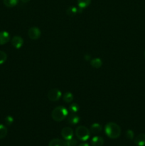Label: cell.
Returning <instances> with one entry per match:
<instances>
[{
  "label": "cell",
  "mask_w": 145,
  "mask_h": 146,
  "mask_svg": "<svg viewBox=\"0 0 145 146\" xmlns=\"http://www.w3.org/2000/svg\"><path fill=\"white\" fill-rule=\"evenodd\" d=\"M105 132L107 136L112 139H116L121 135V128L119 125L114 122H109L105 125Z\"/></svg>",
  "instance_id": "obj_1"
},
{
  "label": "cell",
  "mask_w": 145,
  "mask_h": 146,
  "mask_svg": "<svg viewBox=\"0 0 145 146\" xmlns=\"http://www.w3.org/2000/svg\"><path fill=\"white\" fill-rule=\"evenodd\" d=\"M68 115V111L64 106H58L54 108L51 112V117L53 120L56 122L63 121Z\"/></svg>",
  "instance_id": "obj_2"
},
{
  "label": "cell",
  "mask_w": 145,
  "mask_h": 146,
  "mask_svg": "<svg viewBox=\"0 0 145 146\" xmlns=\"http://www.w3.org/2000/svg\"><path fill=\"white\" fill-rule=\"evenodd\" d=\"M75 135L80 141H86L90 136V131L87 127L80 125L75 130Z\"/></svg>",
  "instance_id": "obj_3"
},
{
  "label": "cell",
  "mask_w": 145,
  "mask_h": 146,
  "mask_svg": "<svg viewBox=\"0 0 145 146\" xmlns=\"http://www.w3.org/2000/svg\"><path fill=\"white\" fill-rule=\"evenodd\" d=\"M62 93L58 88H53L48 92V98L51 101H58L61 98Z\"/></svg>",
  "instance_id": "obj_4"
},
{
  "label": "cell",
  "mask_w": 145,
  "mask_h": 146,
  "mask_svg": "<svg viewBox=\"0 0 145 146\" xmlns=\"http://www.w3.org/2000/svg\"><path fill=\"white\" fill-rule=\"evenodd\" d=\"M41 30L38 27H31L28 31V36L31 40H37L41 36Z\"/></svg>",
  "instance_id": "obj_5"
},
{
  "label": "cell",
  "mask_w": 145,
  "mask_h": 146,
  "mask_svg": "<svg viewBox=\"0 0 145 146\" xmlns=\"http://www.w3.org/2000/svg\"><path fill=\"white\" fill-rule=\"evenodd\" d=\"M61 135L63 138L67 141V140L71 139L73 138V131L70 127H65L61 130Z\"/></svg>",
  "instance_id": "obj_6"
},
{
  "label": "cell",
  "mask_w": 145,
  "mask_h": 146,
  "mask_svg": "<svg viewBox=\"0 0 145 146\" xmlns=\"http://www.w3.org/2000/svg\"><path fill=\"white\" fill-rule=\"evenodd\" d=\"M11 45L16 49L21 48L24 44V40H23L22 37L19 36H15L11 38Z\"/></svg>",
  "instance_id": "obj_7"
},
{
  "label": "cell",
  "mask_w": 145,
  "mask_h": 146,
  "mask_svg": "<svg viewBox=\"0 0 145 146\" xmlns=\"http://www.w3.org/2000/svg\"><path fill=\"white\" fill-rule=\"evenodd\" d=\"M9 34L7 31H0V45H4L10 41Z\"/></svg>",
  "instance_id": "obj_8"
},
{
  "label": "cell",
  "mask_w": 145,
  "mask_h": 146,
  "mask_svg": "<svg viewBox=\"0 0 145 146\" xmlns=\"http://www.w3.org/2000/svg\"><path fill=\"white\" fill-rule=\"evenodd\" d=\"M67 121H68V123L69 124L75 125L80 122V117L78 115H76V113H72L68 115Z\"/></svg>",
  "instance_id": "obj_9"
},
{
  "label": "cell",
  "mask_w": 145,
  "mask_h": 146,
  "mask_svg": "<svg viewBox=\"0 0 145 146\" xmlns=\"http://www.w3.org/2000/svg\"><path fill=\"white\" fill-rule=\"evenodd\" d=\"M134 143L137 146H145V133H140L135 138Z\"/></svg>",
  "instance_id": "obj_10"
},
{
  "label": "cell",
  "mask_w": 145,
  "mask_h": 146,
  "mask_svg": "<svg viewBox=\"0 0 145 146\" xmlns=\"http://www.w3.org/2000/svg\"><path fill=\"white\" fill-rule=\"evenodd\" d=\"M104 144V139L102 137L95 136L91 140L92 146H102Z\"/></svg>",
  "instance_id": "obj_11"
},
{
  "label": "cell",
  "mask_w": 145,
  "mask_h": 146,
  "mask_svg": "<svg viewBox=\"0 0 145 146\" xmlns=\"http://www.w3.org/2000/svg\"><path fill=\"white\" fill-rule=\"evenodd\" d=\"M48 146H67L66 142L59 138L52 139L48 143Z\"/></svg>",
  "instance_id": "obj_12"
},
{
  "label": "cell",
  "mask_w": 145,
  "mask_h": 146,
  "mask_svg": "<svg viewBox=\"0 0 145 146\" xmlns=\"http://www.w3.org/2000/svg\"><path fill=\"white\" fill-rule=\"evenodd\" d=\"M90 133H92V134H99L100 133H101L102 131V125L100 123H95L92 124L90 126Z\"/></svg>",
  "instance_id": "obj_13"
},
{
  "label": "cell",
  "mask_w": 145,
  "mask_h": 146,
  "mask_svg": "<svg viewBox=\"0 0 145 146\" xmlns=\"http://www.w3.org/2000/svg\"><path fill=\"white\" fill-rule=\"evenodd\" d=\"M90 65L95 68H100L102 65V61L100 58H95L90 61Z\"/></svg>",
  "instance_id": "obj_14"
},
{
  "label": "cell",
  "mask_w": 145,
  "mask_h": 146,
  "mask_svg": "<svg viewBox=\"0 0 145 146\" xmlns=\"http://www.w3.org/2000/svg\"><path fill=\"white\" fill-rule=\"evenodd\" d=\"M77 1H78V5L79 8L82 9L87 8L91 3V0H78Z\"/></svg>",
  "instance_id": "obj_15"
},
{
  "label": "cell",
  "mask_w": 145,
  "mask_h": 146,
  "mask_svg": "<svg viewBox=\"0 0 145 146\" xmlns=\"http://www.w3.org/2000/svg\"><path fill=\"white\" fill-rule=\"evenodd\" d=\"M4 4L7 7L11 8L17 5L18 2V0H3Z\"/></svg>",
  "instance_id": "obj_16"
},
{
  "label": "cell",
  "mask_w": 145,
  "mask_h": 146,
  "mask_svg": "<svg viewBox=\"0 0 145 146\" xmlns=\"http://www.w3.org/2000/svg\"><path fill=\"white\" fill-rule=\"evenodd\" d=\"M63 98L65 103H71L73 101V94H71V92H67L64 94Z\"/></svg>",
  "instance_id": "obj_17"
},
{
  "label": "cell",
  "mask_w": 145,
  "mask_h": 146,
  "mask_svg": "<svg viewBox=\"0 0 145 146\" xmlns=\"http://www.w3.org/2000/svg\"><path fill=\"white\" fill-rule=\"evenodd\" d=\"M7 128L5 125L0 124V139H3L7 135Z\"/></svg>",
  "instance_id": "obj_18"
},
{
  "label": "cell",
  "mask_w": 145,
  "mask_h": 146,
  "mask_svg": "<svg viewBox=\"0 0 145 146\" xmlns=\"http://www.w3.org/2000/svg\"><path fill=\"white\" fill-rule=\"evenodd\" d=\"M78 12V9L75 7H70L66 11V14H68V16H70V17H73V16H75Z\"/></svg>",
  "instance_id": "obj_19"
},
{
  "label": "cell",
  "mask_w": 145,
  "mask_h": 146,
  "mask_svg": "<svg viewBox=\"0 0 145 146\" xmlns=\"http://www.w3.org/2000/svg\"><path fill=\"white\" fill-rule=\"evenodd\" d=\"M79 106H78V104H75V103H73V104H71L69 107L70 111L71 113H78L79 111Z\"/></svg>",
  "instance_id": "obj_20"
},
{
  "label": "cell",
  "mask_w": 145,
  "mask_h": 146,
  "mask_svg": "<svg viewBox=\"0 0 145 146\" xmlns=\"http://www.w3.org/2000/svg\"><path fill=\"white\" fill-rule=\"evenodd\" d=\"M7 59V54L4 51H0V65L4 64Z\"/></svg>",
  "instance_id": "obj_21"
},
{
  "label": "cell",
  "mask_w": 145,
  "mask_h": 146,
  "mask_svg": "<svg viewBox=\"0 0 145 146\" xmlns=\"http://www.w3.org/2000/svg\"><path fill=\"white\" fill-rule=\"evenodd\" d=\"M66 145L67 146H77L78 145V141L76 139H74L73 138L71 139L67 140L66 141Z\"/></svg>",
  "instance_id": "obj_22"
},
{
  "label": "cell",
  "mask_w": 145,
  "mask_h": 146,
  "mask_svg": "<svg viewBox=\"0 0 145 146\" xmlns=\"http://www.w3.org/2000/svg\"><path fill=\"white\" fill-rule=\"evenodd\" d=\"M126 138L129 140H132L134 138V132L132 131V130H127L126 131Z\"/></svg>",
  "instance_id": "obj_23"
},
{
  "label": "cell",
  "mask_w": 145,
  "mask_h": 146,
  "mask_svg": "<svg viewBox=\"0 0 145 146\" xmlns=\"http://www.w3.org/2000/svg\"><path fill=\"white\" fill-rule=\"evenodd\" d=\"M14 123V118L11 115H8V116L6 117L5 118V123L7 125H11V124Z\"/></svg>",
  "instance_id": "obj_24"
},
{
  "label": "cell",
  "mask_w": 145,
  "mask_h": 146,
  "mask_svg": "<svg viewBox=\"0 0 145 146\" xmlns=\"http://www.w3.org/2000/svg\"><path fill=\"white\" fill-rule=\"evenodd\" d=\"M84 58H85L86 61H90L91 58V56L90 54H86L85 56H84Z\"/></svg>",
  "instance_id": "obj_25"
},
{
  "label": "cell",
  "mask_w": 145,
  "mask_h": 146,
  "mask_svg": "<svg viewBox=\"0 0 145 146\" xmlns=\"http://www.w3.org/2000/svg\"><path fill=\"white\" fill-rule=\"evenodd\" d=\"M78 146H90V145H89V144L85 143H81V144H80V145H78Z\"/></svg>",
  "instance_id": "obj_26"
},
{
  "label": "cell",
  "mask_w": 145,
  "mask_h": 146,
  "mask_svg": "<svg viewBox=\"0 0 145 146\" xmlns=\"http://www.w3.org/2000/svg\"><path fill=\"white\" fill-rule=\"evenodd\" d=\"M21 1L24 3H27V2H28V1H31V0H21Z\"/></svg>",
  "instance_id": "obj_27"
},
{
  "label": "cell",
  "mask_w": 145,
  "mask_h": 146,
  "mask_svg": "<svg viewBox=\"0 0 145 146\" xmlns=\"http://www.w3.org/2000/svg\"><path fill=\"white\" fill-rule=\"evenodd\" d=\"M144 54H145V53H144Z\"/></svg>",
  "instance_id": "obj_28"
}]
</instances>
